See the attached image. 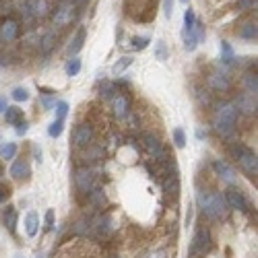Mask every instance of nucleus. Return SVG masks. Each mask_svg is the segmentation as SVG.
Segmentation results:
<instances>
[{
	"instance_id": "f257e3e1",
	"label": "nucleus",
	"mask_w": 258,
	"mask_h": 258,
	"mask_svg": "<svg viewBox=\"0 0 258 258\" xmlns=\"http://www.w3.org/2000/svg\"><path fill=\"white\" fill-rule=\"evenodd\" d=\"M196 202L200 206V211L209 219H213V221L225 219L227 213H229V206L225 202V196L219 194V192H198Z\"/></svg>"
},
{
	"instance_id": "f03ea898",
	"label": "nucleus",
	"mask_w": 258,
	"mask_h": 258,
	"mask_svg": "<svg viewBox=\"0 0 258 258\" xmlns=\"http://www.w3.org/2000/svg\"><path fill=\"white\" fill-rule=\"evenodd\" d=\"M235 124H237L235 103H223V106H219V110L215 114V130L223 136H229L235 130Z\"/></svg>"
},
{
	"instance_id": "7ed1b4c3",
	"label": "nucleus",
	"mask_w": 258,
	"mask_h": 258,
	"mask_svg": "<svg viewBox=\"0 0 258 258\" xmlns=\"http://www.w3.org/2000/svg\"><path fill=\"white\" fill-rule=\"evenodd\" d=\"M231 153H233V157L237 159V163L242 165V169L246 171V174H248L250 178H256V174H258L256 153H254L252 149L244 147V145H235V147L231 149Z\"/></svg>"
},
{
	"instance_id": "20e7f679",
	"label": "nucleus",
	"mask_w": 258,
	"mask_h": 258,
	"mask_svg": "<svg viewBox=\"0 0 258 258\" xmlns=\"http://www.w3.org/2000/svg\"><path fill=\"white\" fill-rule=\"evenodd\" d=\"M75 17H77V7L71 3V0H60V5L56 7L54 15H52V21H54V25H58V27H66L75 21Z\"/></svg>"
},
{
	"instance_id": "39448f33",
	"label": "nucleus",
	"mask_w": 258,
	"mask_h": 258,
	"mask_svg": "<svg viewBox=\"0 0 258 258\" xmlns=\"http://www.w3.org/2000/svg\"><path fill=\"white\" fill-rule=\"evenodd\" d=\"M75 186L81 194H89L93 190V171L89 167H79L75 171Z\"/></svg>"
},
{
	"instance_id": "423d86ee",
	"label": "nucleus",
	"mask_w": 258,
	"mask_h": 258,
	"mask_svg": "<svg viewBox=\"0 0 258 258\" xmlns=\"http://www.w3.org/2000/svg\"><path fill=\"white\" fill-rule=\"evenodd\" d=\"M145 149H147V153L151 155L153 159H157V161L167 159L165 147H163V143H161L159 136H155V134H145Z\"/></svg>"
},
{
	"instance_id": "0eeeda50",
	"label": "nucleus",
	"mask_w": 258,
	"mask_h": 258,
	"mask_svg": "<svg viewBox=\"0 0 258 258\" xmlns=\"http://www.w3.org/2000/svg\"><path fill=\"white\" fill-rule=\"evenodd\" d=\"M93 136H95V132H93V126L91 124H79L75 128V132H73V143L77 147H81V149L83 147H91Z\"/></svg>"
},
{
	"instance_id": "6e6552de",
	"label": "nucleus",
	"mask_w": 258,
	"mask_h": 258,
	"mask_svg": "<svg viewBox=\"0 0 258 258\" xmlns=\"http://www.w3.org/2000/svg\"><path fill=\"white\" fill-rule=\"evenodd\" d=\"M225 202L233 211H246L248 209V200H246V196L242 192L237 190V188H229V190L225 192Z\"/></svg>"
},
{
	"instance_id": "1a4fd4ad",
	"label": "nucleus",
	"mask_w": 258,
	"mask_h": 258,
	"mask_svg": "<svg viewBox=\"0 0 258 258\" xmlns=\"http://www.w3.org/2000/svg\"><path fill=\"white\" fill-rule=\"evenodd\" d=\"M17 38H19V23L15 19H5L0 23V40L9 44V42H15Z\"/></svg>"
},
{
	"instance_id": "9d476101",
	"label": "nucleus",
	"mask_w": 258,
	"mask_h": 258,
	"mask_svg": "<svg viewBox=\"0 0 258 258\" xmlns=\"http://www.w3.org/2000/svg\"><path fill=\"white\" fill-rule=\"evenodd\" d=\"M213 169L217 171V176L223 180V182H227V184H235V180H237V176H235V171H233V167L231 165H227L225 161H215L213 163Z\"/></svg>"
},
{
	"instance_id": "9b49d317",
	"label": "nucleus",
	"mask_w": 258,
	"mask_h": 258,
	"mask_svg": "<svg viewBox=\"0 0 258 258\" xmlns=\"http://www.w3.org/2000/svg\"><path fill=\"white\" fill-rule=\"evenodd\" d=\"M209 248H211V233H209V229H206V227H198L196 237H194V242H192V250L204 252V250H209Z\"/></svg>"
},
{
	"instance_id": "f8f14e48",
	"label": "nucleus",
	"mask_w": 258,
	"mask_h": 258,
	"mask_svg": "<svg viewBox=\"0 0 258 258\" xmlns=\"http://www.w3.org/2000/svg\"><path fill=\"white\" fill-rule=\"evenodd\" d=\"M209 83H211V87L215 91H229L231 89V81L227 75H223V73H213L209 77Z\"/></svg>"
},
{
	"instance_id": "ddd939ff",
	"label": "nucleus",
	"mask_w": 258,
	"mask_h": 258,
	"mask_svg": "<svg viewBox=\"0 0 258 258\" xmlns=\"http://www.w3.org/2000/svg\"><path fill=\"white\" fill-rule=\"evenodd\" d=\"M29 174H31V169H29L27 159H17V161L13 163V167H11V176H13L15 180H23V178H27Z\"/></svg>"
},
{
	"instance_id": "4468645a",
	"label": "nucleus",
	"mask_w": 258,
	"mask_h": 258,
	"mask_svg": "<svg viewBox=\"0 0 258 258\" xmlns=\"http://www.w3.org/2000/svg\"><path fill=\"white\" fill-rule=\"evenodd\" d=\"M235 108H237V112L242 110V112H246V114H254L256 112V95H250V93H244L242 97L237 99V103H235Z\"/></svg>"
},
{
	"instance_id": "2eb2a0df",
	"label": "nucleus",
	"mask_w": 258,
	"mask_h": 258,
	"mask_svg": "<svg viewBox=\"0 0 258 258\" xmlns=\"http://www.w3.org/2000/svg\"><path fill=\"white\" fill-rule=\"evenodd\" d=\"M128 110H130L128 97L126 95H116L114 97V114H116V118H126Z\"/></svg>"
},
{
	"instance_id": "dca6fc26",
	"label": "nucleus",
	"mask_w": 258,
	"mask_h": 258,
	"mask_svg": "<svg viewBox=\"0 0 258 258\" xmlns=\"http://www.w3.org/2000/svg\"><path fill=\"white\" fill-rule=\"evenodd\" d=\"M85 38H87V31H85V27H79L77 33L73 36V40H71V44H68V52H71V54H77V52H81V48L85 44Z\"/></svg>"
},
{
	"instance_id": "f3484780",
	"label": "nucleus",
	"mask_w": 258,
	"mask_h": 258,
	"mask_svg": "<svg viewBox=\"0 0 258 258\" xmlns=\"http://www.w3.org/2000/svg\"><path fill=\"white\" fill-rule=\"evenodd\" d=\"M27 11H29L33 17L42 19V17L48 15V3H46V0H29V3H27Z\"/></svg>"
},
{
	"instance_id": "a211bd4d",
	"label": "nucleus",
	"mask_w": 258,
	"mask_h": 258,
	"mask_svg": "<svg viewBox=\"0 0 258 258\" xmlns=\"http://www.w3.org/2000/svg\"><path fill=\"white\" fill-rule=\"evenodd\" d=\"M5 120H7V124H11V126H17L19 122H23V110H19V108H15V106H7V110H5Z\"/></svg>"
},
{
	"instance_id": "6ab92c4d",
	"label": "nucleus",
	"mask_w": 258,
	"mask_h": 258,
	"mask_svg": "<svg viewBox=\"0 0 258 258\" xmlns=\"http://www.w3.org/2000/svg\"><path fill=\"white\" fill-rule=\"evenodd\" d=\"M38 227H40V217H38V213H27V217H25V231H27V235L29 237H36V233H38Z\"/></svg>"
},
{
	"instance_id": "aec40b11",
	"label": "nucleus",
	"mask_w": 258,
	"mask_h": 258,
	"mask_svg": "<svg viewBox=\"0 0 258 258\" xmlns=\"http://www.w3.org/2000/svg\"><path fill=\"white\" fill-rule=\"evenodd\" d=\"M17 155V145L15 143H3L0 145V159H13Z\"/></svg>"
},
{
	"instance_id": "412c9836",
	"label": "nucleus",
	"mask_w": 258,
	"mask_h": 258,
	"mask_svg": "<svg viewBox=\"0 0 258 258\" xmlns=\"http://www.w3.org/2000/svg\"><path fill=\"white\" fill-rule=\"evenodd\" d=\"M56 40H58L56 31H50V33H46V36H44V40H42V52H44V54H48V52H50L52 48H54Z\"/></svg>"
},
{
	"instance_id": "4be33fe9",
	"label": "nucleus",
	"mask_w": 258,
	"mask_h": 258,
	"mask_svg": "<svg viewBox=\"0 0 258 258\" xmlns=\"http://www.w3.org/2000/svg\"><path fill=\"white\" fill-rule=\"evenodd\" d=\"M194 23H196V15H194L192 9H188V11L184 13V33H192Z\"/></svg>"
},
{
	"instance_id": "5701e85b",
	"label": "nucleus",
	"mask_w": 258,
	"mask_h": 258,
	"mask_svg": "<svg viewBox=\"0 0 258 258\" xmlns=\"http://www.w3.org/2000/svg\"><path fill=\"white\" fill-rule=\"evenodd\" d=\"M64 71H66V75H68V77H75V75H79V71H81V58L73 56L71 60H68V62H66V66H64Z\"/></svg>"
},
{
	"instance_id": "b1692460",
	"label": "nucleus",
	"mask_w": 258,
	"mask_h": 258,
	"mask_svg": "<svg viewBox=\"0 0 258 258\" xmlns=\"http://www.w3.org/2000/svg\"><path fill=\"white\" fill-rule=\"evenodd\" d=\"M132 64V58H128V56H124V58H120L116 64H114V68H112V73H114V77H120L122 75L126 68Z\"/></svg>"
},
{
	"instance_id": "393cba45",
	"label": "nucleus",
	"mask_w": 258,
	"mask_h": 258,
	"mask_svg": "<svg viewBox=\"0 0 258 258\" xmlns=\"http://www.w3.org/2000/svg\"><path fill=\"white\" fill-rule=\"evenodd\" d=\"M239 36L244 40H256V23H246L239 29Z\"/></svg>"
},
{
	"instance_id": "a878e982",
	"label": "nucleus",
	"mask_w": 258,
	"mask_h": 258,
	"mask_svg": "<svg viewBox=\"0 0 258 258\" xmlns=\"http://www.w3.org/2000/svg\"><path fill=\"white\" fill-rule=\"evenodd\" d=\"M91 202L95 206H99V209H106V192L103 190H91Z\"/></svg>"
},
{
	"instance_id": "bb28decb",
	"label": "nucleus",
	"mask_w": 258,
	"mask_h": 258,
	"mask_svg": "<svg viewBox=\"0 0 258 258\" xmlns=\"http://www.w3.org/2000/svg\"><path fill=\"white\" fill-rule=\"evenodd\" d=\"M62 128H64V122H62V120H54V122L48 126V134L52 136V139H58V136L62 134Z\"/></svg>"
},
{
	"instance_id": "cd10ccee",
	"label": "nucleus",
	"mask_w": 258,
	"mask_h": 258,
	"mask_svg": "<svg viewBox=\"0 0 258 258\" xmlns=\"http://www.w3.org/2000/svg\"><path fill=\"white\" fill-rule=\"evenodd\" d=\"M155 58L157 60H167V46H165L163 40L155 42Z\"/></svg>"
},
{
	"instance_id": "c85d7f7f",
	"label": "nucleus",
	"mask_w": 258,
	"mask_h": 258,
	"mask_svg": "<svg viewBox=\"0 0 258 258\" xmlns=\"http://www.w3.org/2000/svg\"><path fill=\"white\" fill-rule=\"evenodd\" d=\"M54 110H56V120H62V122H64V118L68 114V103L66 101H56Z\"/></svg>"
},
{
	"instance_id": "c756f323",
	"label": "nucleus",
	"mask_w": 258,
	"mask_h": 258,
	"mask_svg": "<svg viewBox=\"0 0 258 258\" xmlns=\"http://www.w3.org/2000/svg\"><path fill=\"white\" fill-rule=\"evenodd\" d=\"M5 223H7L9 231H15V225H17V213H15V209H9L5 213Z\"/></svg>"
},
{
	"instance_id": "7c9ffc66",
	"label": "nucleus",
	"mask_w": 258,
	"mask_h": 258,
	"mask_svg": "<svg viewBox=\"0 0 258 258\" xmlns=\"http://www.w3.org/2000/svg\"><path fill=\"white\" fill-rule=\"evenodd\" d=\"M221 50H223V62L231 64L233 62V50H231V46L227 42H221Z\"/></svg>"
},
{
	"instance_id": "2f4dec72",
	"label": "nucleus",
	"mask_w": 258,
	"mask_h": 258,
	"mask_svg": "<svg viewBox=\"0 0 258 258\" xmlns=\"http://www.w3.org/2000/svg\"><path fill=\"white\" fill-rule=\"evenodd\" d=\"M11 95H13L15 101H27V99H29V91H27L25 87H15Z\"/></svg>"
},
{
	"instance_id": "473e14b6",
	"label": "nucleus",
	"mask_w": 258,
	"mask_h": 258,
	"mask_svg": "<svg viewBox=\"0 0 258 258\" xmlns=\"http://www.w3.org/2000/svg\"><path fill=\"white\" fill-rule=\"evenodd\" d=\"M174 143H176L178 149H184L186 147V134H184L182 128H176L174 130Z\"/></svg>"
},
{
	"instance_id": "72a5a7b5",
	"label": "nucleus",
	"mask_w": 258,
	"mask_h": 258,
	"mask_svg": "<svg viewBox=\"0 0 258 258\" xmlns=\"http://www.w3.org/2000/svg\"><path fill=\"white\" fill-rule=\"evenodd\" d=\"M149 42H151V40H149L147 36H136V38H132V48H134V50H145Z\"/></svg>"
},
{
	"instance_id": "f704fd0d",
	"label": "nucleus",
	"mask_w": 258,
	"mask_h": 258,
	"mask_svg": "<svg viewBox=\"0 0 258 258\" xmlns=\"http://www.w3.org/2000/svg\"><path fill=\"white\" fill-rule=\"evenodd\" d=\"M114 85L112 83H101V87H99V93H101V97H106V99H110L112 95H114Z\"/></svg>"
},
{
	"instance_id": "c9c22d12",
	"label": "nucleus",
	"mask_w": 258,
	"mask_h": 258,
	"mask_svg": "<svg viewBox=\"0 0 258 258\" xmlns=\"http://www.w3.org/2000/svg\"><path fill=\"white\" fill-rule=\"evenodd\" d=\"M246 87H248V93H250V95H256V89H258L256 75H248V77H246Z\"/></svg>"
},
{
	"instance_id": "e433bc0d",
	"label": "nucleus",
	"mask_w": 258,
	"mask_h": 258,
	"mask_svg": "<svg viewBox=\"0 0 258 258\" xmlns=\"http://www.w3.org/2000/svg\"><path fill=\"white\" fill-rule=\"evenodd\" d=\"M163 15L167 17V19L174 15V0H163Z\"/></svg>"
},
{
	"instance_id": "4c0bfd02",
	"label": "nucleus",
	"mask_w": 258,
	"mask_h": 258,
	"mask_svg": "<svg viewBox=\"0 0 258 258\" xmlns=\"http://www.w3.org/2000/svg\"><path fill=\"white\" fill-rule=\"evenodd\" d=\"M15 130H17V134H19V136H23V134L29 130V124H27L25 120H23V122H19V124H17V128H15Z\"/></svg>"
},
{
	"instance_id": "58836bf2",
	"label": "nucleus",
	"mask_w": 258,
	"mask_h": 258,
	"mask_svg": "<svg viewBox=\"0 0 258 258\" xmlns=\"http://www.w3.org/2000/svg\"><path fill=\"white\" fill-rule=\"evenodd\" d=\"M9 194H11V190H9V186H5V184H0V202H5V200L9 198Z\"/></svg>"
},
{
	"instance_id": "ea45409f",
	"label": "nucleus",
	"mask_w": 258,
	"mask_h": 258,
	"mask_svg": "<svg viewBox=\"0 0 258 258\" xmlns=\"http://www.w3.org/2000/svg\"><path fill=\"white\" fill-rule=\"evenodd\" d=\"M46 225L48 227H54V211H52V209L46 211Z\"/></svg>"
},
{
	"instance_id": "a19ab883",
	"label": "nucleus",
	"mask_w": 258,
	"mask_h": 258,
	"mask_svg": "<svg viewBox=\"0 0 258 258\" xmlns=\"http://www.w3.org/2000/svg\"><path fill=\"white\" fill-rule=\"evenodd\" d=\"M42 103H44V108H48V110H50V108H54L56 99H52V97H44V99H42Z\"/></svg>"
},
{
	"instance_id": "79ce46f5",
	"label": "nucleus",
	"mask_w": 258,
	"mask_h": 258,
	"mask_svg": "<svg viewBox=\"0 0 258 258\" xmlns=\"http://www.w3.org/2000/svg\"><path fill=\"white\" fill-rule=\"evenodd\" d=\"M149 258H167V254H165L163 250H157V252H153V254H149Z\"/></svg>"
},
{
	"instance_id": "37998d69",
	"label": "nucleus",
	"mask_w": 258,
	"mask_h": 258,
	"mask_svg": "<svg viewBox=\"0 0 258 258\" xmlns=\"http://www.w3.org/2000/svg\"><path fill=\"white\" fill-rule=\"evenodd\" d=\"M5 110H7V97L0 95V114H3Z\"/></svg>"
},
{
	"instance_id": "c03bdc74",
	"label": "nucleus",
	"mask_w": 258,
	"mask_h": 258,
	"mask_svg": "<svg viewBox=\"0 0 258 258\" xmlns=\"http://www.w3.org/2000/svg\"><path fill=\"white\" fill-rule=\"evenodd\" d=\"M256 5V0H242V7L244 9H250V7H254Z\"/></svg>"
},
{
	"instance_id": "a18cd8bd",
	"label": "nucleus",
	"mask_w": 258,
	"mask_h": 258,
	"mask_svg": "<svg viewBox=\"0 0 258 258\" xmlns=\"http://www.w3.org/2000/svg\"><path fill=\"white\" fill-rule=\"evenodd\" d=\"M71 3H73L75 7H83L85 3H87V0H71Z\"/></svg>"
},
{
	"instance_id": "49530a36",
	"label": "nucleus",
	"mask_w": 258,
	"mask_h": 258,
	"mask_svg": "<svg viewBox=\"0 0 258 258\" xmlns=\"http://www.w3.org/2000/svg\"><path fill=\"white\" fill-rule=\"evenodd\" d=\"M196 136H198V139H204V136H206V132H202V130L198 128V130H196Z\"/></svg>"
},
{
	"instance_id": "de8ad7c7",
	"label": "nucleus",
	"mask_w": 258,
	"mask_h": 258,
	"mask_svg": "<svg viewBox=\"0 0 258 258\" xmlns=\"http://www.w3.org/2000/svg\"><path fill=\"white\" fill-rule=\"evenodd\" d=\"M180 3H184V5H188V0H180Z\"/></svg>"
},
{
	"instance_id": "09e8293b",
	"label": "nucleus",
	"mask_w": 258,
	"mask_h": 258,
	"mask_svg": "<svg viewBox=\"0 0 258 258\" xmlns=\"http://www.w3.org/2000/svg\"><path fill=\"white\" fill-rule=\"evenodd\" d=\"M0 143H3V134H0Z\"/></svg>"
},
{
	"instance_id": "8fccbe9b",
	"label": "nucleus",
	"mask_w": 258,
	"mask_h": 258,
	"mask_svg": "<svg viewBox=\"0 0 258 258\" xmlns=\"http://www.w3.org/2000/svg\"><path fill=\"white\" fill-rule=\"evenodd\" d=\"M15 258H23V256H15Z\"/></svg>"
},
{
	"instance_id": "3c124183",
	"label": "nucleus",
	"mask_w": 258,
	"mask_h": 258,
	"mask_svg": "<svg viewBox=\"0 0 258 258\" xmlns=\"http://www.w3.org/2000/svg\"><path fill=\"white\" fill-rule=\"evenodd\" d=\"M0 174H3V169H0Z\"/></svg>"
}]
</instances>
